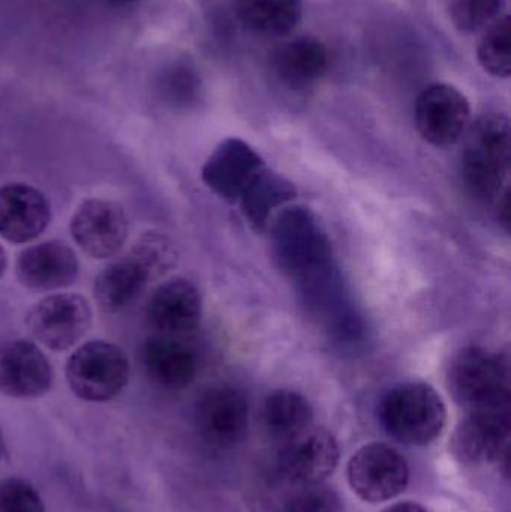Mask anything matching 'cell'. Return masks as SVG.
<instances>
[{"mask_svg":"<svg viewBox=\"0 0 511 512\" xmlns=\"http://www.w3.org/2000/svg\"><path fill=\"white\" fill-rule=\"evenodd\" d=\"M140 357L149 378L168 390H183L197 376V358L171 336L149 337L141 346Z\"/></svg>","mask_w":511,"mask_h":512,"instance_id":"19","label":"cell"},{"mask_svg":"<svg viewBox=\"0 0 511 512\" xmlns=\"http://www.w3.org/2000/svg\"><path fill=\"white\" fill-rule=\"evenodd\" d=\"M281 512H344L341 496L324 484L303 486L287 499Z\"/></svg>","mask_w":511,"mask_h":512,"instance_id":"27","label":"cell"},{"mask_svg":"<svg viewBox=\"0 0 511 512\" xmlns=\"http://www.w3.org/2000/svg\"><path fill=\"white\" fill-rule=\"evenodd\" d=\"M449 388L468 412L509 411L510 360L503 352L477 346L462 349L449 369Z\"/></svg>","mask_w":511,"mask_h":512,"instance_id":"5","label":"cell"},{"mask_svg":"<svg viewBox=\"0 0 511 512\" xmlns=\"http://www.w3.org/2000/svg\"><path fill=\"white\" fill-rule=\"evenodd\" d=\"M237 17L255 35L276 38L296 29L303 17L302 0H237Z\"/></svg>","mask_w":511,"mask_h":512,"instance_id":"22","label":"cell"},{"mask_svg":"<svg viewBox=\"0 0 511 512\" xmlns=\"http://www.w3.org/2000/svg\"><path fill=\"white\" fill-rule=\"evenodd\" d=\"M125 351L105 340H90L66 361V382L78 399L105 403L119 396L129 382Z\"/></svg>","mask_w":511,"mask_h":512,"instance_id":"6","label":"cell"},{"mask_svg":"<svg viewBox=\"0 0 511 512\" xmlns=\"http://www.w3.org/2000/svg\"><path fill=\"white\" fill-rule=\"evenodd\" d=\"M347 475L351 489L360 499L378 504L396 498L407 489L410 468L398 450L375 442L351 457Z\"/></svg>","mask_w":511,"mask_h":512,"instance_id":"9","label":"cell"},{"mask_svg":"<svg viewBox=\"0 0 511 512\" xmlns=\"http://www.w3.org/2000/svg\"><path fill=\"white\" fill-rule=\"evenodd\" d=\"M477 59L480 66L495 78H509L511 75V39H510V17L495 20L485 30L479 48H477Z\"/></svg>","mask_w":511,"mask_h":512,"instance_id":"24","label":"cell"},{"mask_svg":"<svg viewBox=\"0 0 511 512\" xmlns=\"http://www.w3.org/2000/svg\"><path fill=\"white\" fill-rule=\"evenodd\" d=\"M461 179L468 194L482 203L500 200L507 191L511 164L510 120L503 113H488L471 123L464 135Z\"/></svg>","mask_w":511,"mask_h":512,"instance_id":"2","label":"cell"},{"mask_svg":"<svg viewBox=\"0 0 511 512\" xmlns=\"http://www.w3.org/2000/svg\"><path fill=\"white\" fill-rule=\"evenodd\" d=\"M260 153L240 138L221 141L201 168L204 185L230 204H237L254 177L266 168Z\"/></svg>","mask_w":511,"mask_h":512,"instance_id":"14","label":"cell"},{"mask_svg":"<svg viewBox=\"0 0 511 512\" xmlns=\"http://www.w3.org/2000/svg\"><path fill=\"white\" fill-rule=\"evenodd\" d=\"M504 0H455L450 8L453 24L461 33L486 30L501 17Z\"/></svg>","mask_w":511,"mask_h":512,"instance_id":"26","label":"cell"},{"mask_svg":"<svg viewBox=\"0 0 511 512\" xmlns=\"http://www.w3.org/2000/svg\"><path fill=\"white\" fill-rule=\"evenodd\" d=\"M414 122L420 137L431 146H455L470 128V101L452 84H431L417 98Z\"/></svg>","mask_w":511,"mask_h":512,"instance_id":"8","label":"cell"},{"mask_svg":"<svg viewBox=\"0 0 511 512\" xmlns=\"http://www.w3.org/2000/svg\"><path fill=\"white\" fill-rule=\"evenodd\" d=\"M53 384V366L36 343L24 339L0 342V393L3 396L39 399Z\"/></svg>","mask_w":511,"mask_h":512,"instance_id":"13","label":"cell"},{"mask_svg":"<svg viewBox=\"0 0 511 512\" xmlns=\"http://www.w3.org/2000/svg\"><path fill=\"white\" fill-rule=\"evenodd\" d=\"M195 429L206 444L231 448L243 441L249 427V403L234 387L210 388L195 405Z\"/></svg>","mask_w":511,"mask_h":512,"instance_id":"12","label":"cell"},{"mask_svg":"<svg viewBox=\"0 0 511 512\" xmlns=\"http://www.w3.org/2000/svg\"><path fill=\"white\" fill-rule=\"evenodd\" d=\"M6 267H8V258H6L5 249L0 246V277L5 274Z\"/></svg>","mask_w":511,"mask_h":512,"instance_id":"30","label":"cell"},{"mask_svg":"<svg viewBox=\"0 0 511 512\" xmlns=\"http://www.w3.org/2000/svg\"><path fill=\"white\" fill-rule=\"evenodd\" d=\"M264 427L273 439L287 442L312 427L314 409L303 394L293 390H276L263 403Z\"/></svg>","mask_w":511,"mask_h":512,"instance_id":"23","label":"cell"},{"mask_svg":"<svg viewBox=\"0 0 511 512\" xmlns=\"http://www.w3.org/2000/svg\"><path fill=\"white\" fill-rule=\"evenodd\" d=\"M341 451L335 436L323 427H309L279 451L278 468L288 483L296 486L321 484L335 472Z\"/></svg>","mask_w":511,"mask_h":512,"instance_id":"11","label":"cell"},{"mask_svg":"<svg viewBox=\"0 0 511 512\" xmlns=\"http://www.w3.org/2000/svg\"><path fill=\"white\" fill-rule=\"evenodd\" d=\"M149 324L164 336L189 333L200 324L203 300L191 280L173 277L150 295L146 307Z\"/></svg>","mask_w":511,"mask_h":512,"instance_id":"18","label":"cell"},{"mask_svg":"<svg viewBox=\"0 0 511 512\" xmlns=\"http://www.w3.org/2000/svg\"><path fill=\"white\" fill-rule=\"evenodd\" d=\"M0 512H45V505L32 483L9 477L0 481Z\"/></svg>","mask_w":511,"mask_h":512,"instance_id":"28","label":"cell"},{"mask_svg":"<svg viewBox=\"0 0 511 512\" xmlns=\"http://www.w3.org/2000/svg\"><path fill=\"white\" fill-rule=\"evenodd\" d=\"M383 512H428L422 505L414 504V502H399V504L392 505Z\"/></svg>","mask_w":511,"mask_h":512,"instance_id":"29","label":"cell"},{"mask_svg":"<svg viewBox=\"0 0 511 512\" xmlns=\"http://www.w3.org/2000/svg\"><path fill=\"white\" fill-rule=\"evenodd\" d=\"M159 92L167 104L176 108H189L200 101L201 78L189 63L176 62L164 69Z\"/></svg>","mask_w":511,"mask_h":512,"instance_id":"25","label":"cell"},{"mask_svg":"<svg viewBox=\"0 0 511 512\" xmlns=\"http://www.w3.org/2000/svg\"><path fill=\"white\" fill-rule=\"evenodd\" d=\"M89 301L80 294H53L30 307L26 327L30 336L50 351L74 348L92 327Z\"/></svg>","mask_w":511,"mask_h":512,"instance_id":"7","label":"cell"},{"mask_svg":"<svg viewBox=\"0 0 511 512\" xmlns=\"http://www.w3.org/2000/svg\"><path fill=\"white\" fill-rule=\"evenodd\" d=\"M330 56L326 44L317 38H297L276 51L273 69L288 89L302 90L323 78L329 69Z\"/></svg>","mask_w":511,"mask_h":512,"instance_id":"20","label":"cell"},{"mask_svg":"<svg viewBox=\"0 0 511 512\" xmlns=\"http://www.w3.org/2000/svg\"><path fill=\"white\" fill-rule=\"evenodd\" d=\"M75 245L93 259L114 258L129 237V218L114 201H84L69 224Z\"/></svg>","mask_w":511,"mask_h":512,"instance_id":"10","label":"cell"},{"mask_svg":"<svg viewBox=\"0 0 511 512\" xmlns=\"http://www.w3.org/2000/svg\"><path fill=\"white\" fill-rule=\"evenodd\" d=\"M167 236L147 233L131 251L110 262L93 283V298L105 312H119L140 297L150 280L176 265L177 252Z\"/></svg>","mask_w":511,"mask_h":512,"instance_id":"3","label":"cell"},{"mask_svg":"<svg viewBox=\"0 0 511 512\" xmlns=\"http://www.w3.org/2000/svg\"><path fill=\"white\" fill-rule=\"evenodd\" d=\"M510 430V409L468 412L453 435V454L468 466L498 462L509 450Z\"/></svg>","mask_w":511,"mask_h":512,"instance_id":"15","label":"cell"},{"mask_svg":"<svg viewBox=\"0 0 511 512\" xmlns=\"http://www.w3.org/2000/svg\"><path fill=\"white\" fill-rule=\"evenodd\" d=\"M80 262L66 243L59 240L39 243L24 249L15 264L20 285L32 291H57L77 280Z\"/></svg>","mask_w":511,"mask_h":512,"instance_id":"17","label":"cell"},{"mask_svg":"<svg viewBox=\"0 0 511 512\" xmlns=\"http://www.w3.org/2000/svg\"><path fill=\"white\" fill-rule=\"evenodd\" d=\"M111 5L123 6V5H131V3L138 2V0H107Z\"/></svg>","mask_w":511,"mask_h":512,"instance_id":"31","label":"cell"},{"mask_svg":"<svg viewBox=\"0 0 511 512\" xmlns=\"http://www.w3.org/2000/svg\"><path fill=\"white\" fill-rule=\"evenodd\" d=\"M378 420L396 441L426 447L437 441L446 429V403L431 385L405 382L387 391L381 399Z\"/></svg>","mask_w":511,"mask_h":512,"instance_id":"4","label":"cell"},{"mask_svg":"<svg viewBox=\"0 0 511 512\" xmlns=\"http://www.w3.org/2000/svg\"><path fill=\"white\" fill-rule=\"evenodd\" d=\"M270 224L279 265L296 280L306 303H317L344 286L329 237L311 210L287 206Z\"/></svg>","mask_w":511,"mask_h":512,"instance_id":"1","label":"cell"},{"mask_svg":"<svg viewBox=\"0 0 511 512\" xmlns=\"http://www.w3.org/2000/svg\"><path fill=\"white\" fill-rule=\"evenodd\" d=\"M6 444L5 438H3L2 430H0V462H2L3 456H5Z\"/></svg>","mask_w":511,"mask_h":512,"instance_id":"32","label":"cell"},{"mask_svg":"<svg viewBox=\"0 0 511 512\" xmlns=\"http://www.w3.org/2000/svg\"><path fill=\"white\" fill-rule=\"evenodd\" d=\"M51 222V207L39 189L26 183L0 188V237L12 245L38 239Z\"/></svg>","mask_w":511,"mask_h":512,"instance_id":"16","label":"cell"},{"mask_svg":"<svg viewBox=\"0 0 511 512\" xmlns=\"http://www.w3.org/2000/svg\"><path fill=\"white\" fill-rule=\"evenodd\" d=\"M293 183L281 174L263 168L237 201L240 212L254 230L269 227L276 215L296 198Z\"/></svg>","mask_w":511,"mask_h":512,"instance_id":"21","label":"cell"}]
</instances>
